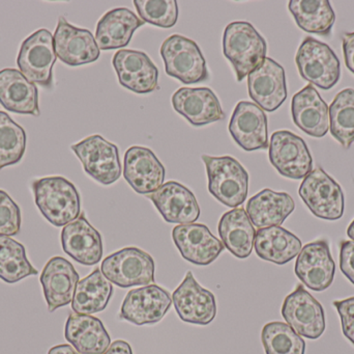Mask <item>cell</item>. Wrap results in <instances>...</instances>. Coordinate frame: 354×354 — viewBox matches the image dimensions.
Segmentation results:
<instances>
[{
    "mask_svg": "<svg viewBox=\"0 0 354 354\" xmlns=\"http://www.w3.org/2000/svg\"><path fill=\"white\" fill-rule=\"evenodd\" d=\"M35 205L54 227H66L81 215V199L76 186L60 176L33 181Z\"/></svg>",
    "mask_w": 354,
    "mask_h": 354,
    "instance_id": "6da1fadb",
    "label": "cell"
},
{
    "mask_svg": "<svg viewBox=\"0 0 354 354\" xmlns=\"http://www.w3.org/2000/svg\"><path fill=\"white\" fill-rule=\"evenodd\" d=\"M223 52L232 64L237 81L241 82L263 62L268 44L251 23L235 21L225 28Z\"/></svg>",
    "mask_w": 354,
    "mask_h": 354,
    "instance_id": "7a4b0ae2",
    "label": "cell"
},
{
    "mask_svg": "<svg viewBox=\"0 0 354 354\" xmlns=\"http://www.w3.org/2000/svg\"><path fill=\"white\" fill-rule=\"evenodd\" d=\"M208 178V191L221 204L229 208L239 207L247 200L249 174L231 156L202 155Z\"/></svg>",
    "mask_w": 354,
    "mask_h": 354,
    "instance_id": "3957f363",
    "label": "cell"
},
{
    "mask_svg": "<svg viewBox=\"0 0 354 354\" xmlns=\"http://www.w3.org/2000/svg\"><path fill=\"white\" fill-rule=\"evenodd\" d=\"M301 78L324 91L333 89L340 80L341 64L330 46L312 37H306L295 55Z\"/></svg>",
    "mask_w": 354,
    "mask_h": 354,
    "instance_id": "277c9868",
    "label": "cell"
},
{
    "mask_svg": "<svg viewBox=\"0 0 354 354\" xmlns=\"http://www.w3.org/2000/svg\"><path fill=\"white\" fill-rule=\"evenodd\" d=\"M168 76L185 85L203 82L209 79L206 62L199 46L189 37L174 35L167 37L160 49Z\"/></svg>",
    "mask_w": 354,
    "mask_h": 354,
    "instance_id": "5b68a950",
    "label": "cell"
},
{
    "mask_svg": "<svg viewBox=\"0 0 354 354\" xmlns=\"http://www.w3.org/2000/svg\"><path fill=\"white\" fill-rule=\"evenodd\" d=\"M155 261L138 247H126L108 256L101 265L105 278L120 288L147 286L155 283Z\"/></svg>",
    "mask_w": 354,
    "mask_h": 354,
    "instance_id": "8992f818",
    "label": "cell"
},
{
    "mask_svg": "<svg viewBox=\"0 0 354 354\" xmlns=\"http://www.w3.org/2000/svg\"><path fill=\"white\" fill-rule=\"evenodd\" d=\"M299 195L312 214L320 220H339L345 209L342 187L322 168H316L304 179Z\"/></svg>",
    "mask_w": 354,
    "mask_h": 354,
    "instance_id": "52a82bcc",
    "label": "cell"
},
{
    "mask_svg": "<svg viewBox=\"0 0 354 354\" xmlns=\"http://www.w3.org/2000/svg\"><path fill=\"white\" fill-rule=\"evenodd\" d=\"M56 58L53 35L48 29L43 28L23 41L17 64L19 71L30 82L50 89L53 87L52 69Z\"/></svg>",
    "mask_w": 354,
    "mask_h": 354,
    "instance_id": "ba28073f",
    "label": "cell"
},
{
    "mask_svg": "<svg viewBox=\"0 0 354 354\" xmlns=\"http://www.w3.org/2000/svg\"><path fill=\"white\" fill-rule=\"evenodd\" d=\"M268 157L272 166L285 178L301 180L313 170V158L307 143L290 131L272 133Z\"/></svg>",
    "mask_w": 354,
    "mask_h": 354,
    "instance_id": "9c48e42d",
    "label": "cell"
},
{
    "mask_svg": "<svg viewBox=\"0 0 354 354\" xmlns=\"http://www.w3.org/2000/svg\"><path fill=\"white\" fill-rule=\"evenodd\" d=\"M82 163L85 172L101 184H113L122 176L118 145L101 135H91L71 147Z\"/></svg>",
    "mask_w": 354,
    "mask_h": 354,
    "instance_id": "30bf717a",
    "label": "cell"
},
{
    "mask_svg": "<svg viewBox=\"0 0 354 354\" xmlns=\"http://www.w3.org/2000/svg\"><path fill=\"white\" fill-rule=\"evenodd\" d=\"M281 312L286 324L301 337L317 340L326 332L324 307L304 285H297L295 291L287 295Z\"/></svg>",
    "mask_w": 354,
    "mask_h": 354,
    "instance_id": "8fae6325",
    "label": "cell"
},
{
    "mask_svg": "<svg viewBox=\"0 0 354 354\" xmlns=\"http://www.w3.org/2000/svg\"><path fill=\"white\" fill-rule=\"evenodd\" d=\"M167 290L158 285H147L131 290L124 297L120 319L135 326H151L161 321L172 306Z\"/></svg>",
    "mask_w": 354,
    "mask_h": 354,
    "instance_id": "7c38bea8",
    "label": "cell"
},
{
    "mask_svg": "<svg viewBox=\"0 0 354 354\" xmlns=\"http://www.w3.org/2000/svg\"><path fill=\"white\" fill-rule=\"evenodd\" d=\"M297 278L310 290L322 292L334 282L336 264L326 239L308 243L297 256L295 268Z\"/></svg>",
    "mask_w": 354,
    "mask_h": 354,
    "instance_id": "4fadbf2b",
    "label": "cell"
},
{
    "mask_svg": "<svg viewBox=\"0 0 354 354\" xmlns=\"http://www.w3.org/2000/svg\"><path fill=\"white\" fill-rule=\"evenodd\" d=\"M248 89L251 99L263 112H276L288 95L284 68L272 58H264L248 75Z\"/></svg>",
    "mask_w": 354,
    "mask_h": 354,
    "instance_id": "5bb4252c",
    "label": "cell"
},
{
    "mask_svg": "<svg viewBox=\"0 0 354 354\" xmlns=\"http://www.w3.org/2000/svg\"><path fill=\"white\" fill-rule=\"evenodd\" d=\"M172 303L178 317L187 324L208 326L216 316V297L198 284L191 272L172 293Z\"/></svg>",
    "mask_w": 354,
    "mask_h": 354,
    "instance_id": "9a60e30c",
    "label": "cell"
},
{
    "mask_svg": "<svg viewBox=\"0 0 354 354\" xmlns=\"http://www.w3.org/2000/svg\"><path fill=\"white\" fill-rule=\"evenodd\" d=\"M118 81L133 93L151 94L159 85V70L145 52L120 49L112 60Z\"/></svg>",
    "mask_w": 354,
    "mask_h": 354,
    "instance_id": "2e32d148",
    "label": "cell"
},
{
    "mask_svg": "<svg viewBox=\"0 0 354 354\" xmlns=\"http://www.w3.org/2000/svg\"><path fill=\"white\" fill-rule=\"evenodd\" d=\"M172 238L181 257L198 266L209 265L225 249L205 224H179L172 231Z\"/></svg>",
    "mask_w": 354,
    "mask_h": 354,
    "instance_id": "e0dca14e",
    "label": "cell"
},
{
    "mask_svg": "<svg viewBox=\"0 0 354 354\" xmlns=\"http://www.w3.org/2000/svg\"><path fill=\"white\" fill-rule=\"evenodd\" d=\"M229 132L233 141L245 151L268 148V116L259 106L252 102L237 103L229 123Z\"/></svg>",
    "mask_w": 354,
    "mask_h": 354,
    "instance_id": "ac0fdd59",
    "label": "cell"
},
{
    "mask_svg": "<svg viewBox=\"0 0 354 354\" xmlns=\"http://www.w3.org/2000/svg\"><path fill=\"white\" fill-rule=\"evenodd\" d=\"M54 37L56 56L68 66L91 64L99 60L100 49L88 29L78 28L60 17Z\"/></svg>",
    "mask_w": 354,
    "mask_h": 354,
    "instance_id": "d6986e66",
    "label": "cell"
},
{
    "mask_svg": "<svg viewBox=\"0 0 354 354\" xmlns=\"http://www.w3.org/2000/svg\"><path fill=\"white\" fill-rule=\"evenodd\" d=\"M124 177L139 195H151L165 180V168L149 148L133 145L124 154Z\"/></svg>",
    "mask_w": 354,
    "mask_h": 354,
    "instance_id": "ffe728a7",
    "label": "cell"
},
{
    "mask_svg": "<svg viewBox=\"0 0 354 354\" xmlns=\"http://www.w3.org/2000/svg\"><path fill=\"white\" fill-rule=\"evenodd\" d=\"M39 282L47 301L48 311L53 313L59 308L72 303L79 283V274L68 260L53 257L44 267Z\"/></svg>",
    "mask_w": 354,
    "mask_h": 354,
    "instance_id": "44dd1931",
    "label": "cell"
},
{
    "mask_svg": "<svg viewBox=\"0 0 354 354\" xmlns=\"http://www.w3.org/2000/svg\"><path fill=\"white\" fill-rule=\"evenodd\" d=\"M147 197L169 224H195L199 218L201 211L195 195L176 181L165 183Z\"/></svg>",
    "mask_w": 354,
    "mask_h": 354,
    "instance_id": "7402d4cb",
    "label": "cell"
},
{
    "mask_svg": "<svg viewBox=\"0 0 354 354\" xmlns=\"http://www.w3.org/2000/svg\"><path fill=\"white\" fill-rule=\"evenodd\" d=\"M62 247L64 253L84 266L97 265L103 258V239L84 214L64 227Z\"/></svg>",
    "mask_w": 354,
    "mask_h": 354,
    "instance_id": "603a6c76",
    "label": "cell"
},
{
    "mask_svg": "<svg viewBox=\"0 0 354 354\" xmlns=\"http://www.w3.org/2000/svg\"><path fill=\"white\" fill-rule=\"evenodd\" d=\"M177 114L196 127L218 122L225 118L218 97L208 87H180L172 96Z\"/></svg>",
    "mask_w": 354,
    "mask_h": 354,
    "instance_id": "cb8c5ba5",
    "label": "cell"
},
{
    "mask_svg": "<svg viewBox=\"0 0 354 354\" xmlns=\"http://www.w3.org/2000/svg\"><path fill=\"white\" fill-rule=\"evenodd\" d=\"M291 114L295 126L310 136L322 139L330 130L328 105L310 83L293 96Z\"/></svg>",
    "mask_w": 354,
    "mask_h": 354,
    "instance_id": "d4e9b609",
    "label": "cell"
},
{
    "mask_svg": "<svg viewBox=\"0 0 354 354\" xmlns=\"http://www.w3.org/2000/svg\"><path fill=\"white\" fill-rule=\"evenodd\" d=\"M0 105L19 114L39 116V91L37 85L30 82L16 69L0 71Z\"/></svg>",
    "mask_w": 354,
    "mask_h": 354,
    "instance_id": "484cf974",
    "label": "cell"
},
{
    "mask_svg": "<svg viewBox=\"0 0 354 354\" xmlns=\"http://www.w3.org/2000/svg\"><path fill=\"white\" fill-rule=\"evenodd\" d=\"M64 338L80 354H103L111 345L103 322L91 315L70 314L64 326Z\"/></svg>",
    "mask_w": 354,
    "mask_h": 354,
    "instance_id": "4316f807",
    "label": "cell"
},
{
    "mask_svg": "<svg viewBox=\"0 0 354 354\" xmlns=\"http://www.w3.org/2000/svg\"><path fill=\"white\" fill-rule=\"evenodd\" d=\"M145 22L126 8H114L106 12L97 25L95 42L100 50L127 47L133 35Z\"/></svg>",
    "mask_w": 354,
    "mask_h": 354,
    "instance_id": "83f0119b",
    "label": "cell"
},
{
    "mask_svg": "<svg viewBox=\"0 0 354 354\" xmlns=\"http://www.w3.org/2000/svg\"><path fill=\"white\" fill-rule=\"evenodd\" d=\"M295 209V203L290 195L266 188L248 201L245 211L254 227L260 230L282 226Z\"/></svg>",
    "mask_w": 354,
    "mask_h": 354,
    "instance_id": "f1b7e54d",
    "label": "cell"
},
{
    "mask_svg": "<svg viewBox=\"0 0 354 354\" xmlns=\"http://www.w3.org/2000/svg\"><path fill=\"white\" fill-rule=\"evenodd\" d=\"M218 232L224 247L239 259H247L255 243L256 230L247 211L235 208L223 214Z\"/></svg>",
    "mask_w": 354,
    "mask_h": 354,
    "instance_id": "f546056e",
    "label": "cell"
},
{
    "mask_svg": "<svg viewBox=\"0 0 354 354\" xmlns=\"http://www.w3.org/2000/svg\"><path fill=\"white\" fill-rule=\"evenodd\" d=\"M254 249L260 259L285 265L299 256L303 245L299 237L286 229L270 227L256 232Z\"/></svg>",
    "mask_w": 354,
    "mask_h": 354,
    "instance_id": "4dcf8cb0",
    "label": "cell"
},
{
    "mask_svg": "<svg viewBox=\"0 0 354 354\" xmlns=\"http://www.w3.org/2000/svg\"><path fill=\"white\" fill-rule=\"evenodd\" d=\"M113 295V284L97 268L89 276L79 281L72 301L74 313L93 315L103 312Z\"/></svg>",
    "mask_w": 354,
    "mask_h": 354,
    "instance_id": "1f68e13d",
    "label": "cell"
},
{
    "mask_svg": "<svg viewBox=\"0 0 354 354\" xmlns=\"http://www.w3.org/2000/svg\"><path fill=\"white\" fill-rule=\"evenodd\" d=\"M288 8L301 30L324 37L332 33L336 15L328 0H291Z\"/></svg>",
    "mask_w": 354,
    "mask_h": 354,
    "instance_id": "d6a6232c",
    "label": "cell"
},
{
    "mask_svg": "<svg viewBox=\"0 0 354 354\" xmlns=\"http://www.w3.org/2000/svg\"><path fill=\"white\" fill-rule=\"evenodd\" d=\"M37 274L27 259L24 245L10 237L0 236V280L12 285Z\"/></svg>",
    "mask_w": 354,
    "mask_h": 354,
    "instance_id": "836d02e7",
    "label": "cell"
},
{
    "mask_svg": "<svg viewBox=\"0 0 354 354\" xmlns=\"http://www.w3.org/2000/svg\"><path fill=\"white\" fill-rule=\"evenodd\" d=\"M328 114L333 137L349 149L354 143V89H345L337 94Z\"/></svg>",
    "mask_w": 354,
    "mask_h": 354,
    "instance_id": "e575fe53",
    "label": "cell"
},
{
    "mask_svg": "<svg viewBox=\"0 0 354 354\" xmlns=\"http://www.w3.org/2000/svg\"><path fill=\"white\" fill-rule=\"evenodd\" d=\"M262 345L266 354H305L306 342L287 324L270 322L262 328Z\"/></svg>",
    "mask_w": 354,
    "mask_h": 354,
    "instance_id": "d590c367",
    "label": "cell"
},
{
    "mask_svg": "<svg viewBox=\"0 0 354 354\" xmlns=\"http://www.w3.org/2000/svg\"><path fill=\"white\" fill-rule=\"evenodd\" d=\"M26 150V133L24 129L0 112V170L15 166L22 160Z\"/></svg>",
    "mask_w": 354,
    "mask_h": 354,
    "instance_id": "8d00e7d4",
    "label": "cell"
},
{
    "mask_svg": "<svg viewBox=\"0 0 354 354\" xmlns=\"http://www.w3.org/2000/svg\"><path fill=\"white\" fill-rule=\"evenodd\" d=\"M134 6L145 23L171 28L178 19L176 0H134Z\"/></svg>",
    "mask_w": 354,
    "mask_h": 354,
    "instance_id": "74e56055",
    "label": "cell"
},
{
    "mask_svg": "<svg viewBox=\"0 0 354 354\" xmlns=\"http://www.w3.org/2000/svg\"><path fill=\"white\" fill-rule=\"evenodd\" d=\"M21 210L12 197L0 189V236H15L20 232Z\"/></svg>",
    "mask_w": 354,
    "mask_h": 354,
    "instance_id": "f35d334b",
    "label": "cell"
},
{
    "mask_svg": "<svg viewBox=\"0 0 354 354\" xmlns=\"http://www.w3.org/2000/svg\"><path fill=\"white\" fill-rule=\"evenodd\" d=\"M333 305L340 316L343 335L354 346V297L335 301Z\"/></svg>",
    "mask_w": 354,
    "mask_h": 354,
    "instance_id": "ab89813d",
    "label": "cell"
},
{
    "mask_svg": "<svg viewBox=\"0 0 354 354\" xmlns=\"http://www.w3.org/2000/svg\"><path fill=\"white\" fill-rule=\"evenodd\" d=\"M340 269L354 285V242L343 240L340 243Z\"/></svg>",
    "mask_w": 354,
    "mask_h": 354,
    "instance_id": "60d3db41",
    "label": "cell"
},
{
    "mask_svg": "<svg viewBox=\"0 0 354 354\" xmlns=\"http://www.w3.org/2000/svg\"><path fill=\"white\" fill-rule=\"evenodd\" d=\"M342 42L345 64L354 75V33H345Z\"/></svg>",
    "mask_w": 354,
    "mask_h": 354,
    "instance_id": "b9f144b4",
    "label": "cell"
},
{
    "mask_svg": "<svg viewBox=\"0 0 354 354\" xmlns=\"http://www.w3.org/2000/svg\"><path fill=\"white\" fill-rule=\"evenodd\" d=\"M103 354H133L132 347L126 341L118 340L111 343L109 348Z\"/></svg>",
    "mask_w": 354,
    "mask_h": 354,
    "instance_id": "7bdbcfd3",
    "label": "cell"
},
{
    "mask_svg": "<svg viewBox=\"0 0 354 354\" xmlns=\"http://www.w3.org/2000/svg\"><path fill=\"white\" fill-rule=\"evenodd\" d=\"M48 354H80L75 351L74 347L71 346L68 344L56 345V346L52 347Z\"/></svg>",
    "mask_w": 354,
    "mask_h": 354,
    "instance_id": "ee69618b",
    "label": "cell"
},
{
    "mask_svg": "<svg viewBox=\"0 0 354 354\" xmlns=\"http://www.w3.org/2000/svg\"><path fill=\"white\" fill-rule=\"evenodd\" d=\"M347 236L351 239V241L354 242V220L351 224H349L348 229H347Z\"/></svg>",
    "mask_w": 354,
    "mask_h": 354,
    "instance_id": "f6af8a7d",
    "label": "cell"
}]
</instances>
